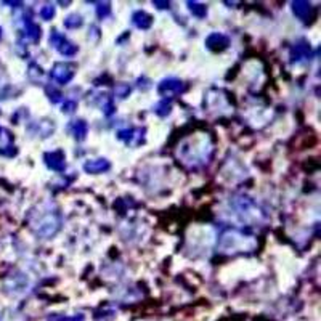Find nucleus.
Returning a JSON list of instances; mask_svg holds the SVG:
<instances>
[{
	"label": "nucleus",
	"mask_w": 321,
	"mask_h": 321,
	"mask_svg": "<svg viewBox=\"0 0 321 321\" xmlns=\"http://www.w3.org/2000/svg\"><path fill=\"white\" fill-rule=\"evenodd\" d=\"M109 13V5H100L98 7V15L100 16H106Z\"/></svg>",
	"instance_id": "nucleus-20"
},
{
	"label": "nucleus",
	"mask_w": 321,
	"mask_h": 321,
	"mask_svg": "<svg viewBox=\"0 0 321 321\" xmlns=\"http://www.w3.org/2000/svg\"><path fill=\"white\" fill-rule=\"evenodd\" d=\"M114 93H116V97H119V98H125V97L128 95V93H130V87L125 85V84H121V85L116 87Z\"/></svg>",
	"instance_id": "nucleus-17"
},
{
	"label": "nucleus",
	"mask_w": 321,
	"mask_h": 321,
	"mask_svg": "<svg viewBox=\"0 0 321 321\" xmlns=\"http://www.w3.org/2000/svg\"><path fill=\"white\" fill-rule=\"evenodd\" d=\"M119 138L124 140L127 145H138L143 138L142 128H132V130H121Z\"/></svg>",
	"instance_id": "nucleus-5"
},
{
	"label": "nucleus",
	"mask_w": 321,
	"mask_h": 321,
	"mask_svg": "<svg viewBox=\"0 0 321 321\" xmlns=\"http://www.w3.org/2000/svg\"><path fill=\"white\" fill-rule=\"evenodd\" d=\"M154 111H156V113L159 114V116H166V114L171 113V104H169L167 101H161V103L156 106Z\"/></svg>",
	"instance_id": "nucleus-18"
},
{
	"label": "nucleus",
	"mask_w": 321,
	"mask_h": 321,
	"mask_svg": "<svg viewBox=\"0 0 321 321\" xmlns=\"http://www.w3.org/2000/svg\"><path fill=\"white\" fill-rule=\"evenodd\" d=\"M154 5H157L159 8H167V7H169L167 2H154Z\"/></svg>",
	"instance_id": "nucleus-21"
},
{
	"label": "nucleus",
	"mask_w": 321,
	"mask_h": 321,
	"mask_svg": "<svg viewBox=\"0 0 321 321\" xmlns=\"http://www.w3.org/2000/svg\"><path fill=\"white\" fill-rule=\"evenodd\" d=\"M87 130H89V127H87L85 122L84 121H77V122H75V125H74V137L79 138V140H82L87 135Z\"/></svg>",
	"instance_id": "nucleus-13"
},
{
	"label": "nucleus",
	"mask_w": 321,
	"mask_h": 321,
	"mask_svg": "<svg viewBox=\"0 0 321 321\" xmlns=\"http://www.w3.org/2000/svg\"><path fill=\"white\" fill-rule=\"evenodd\" d=\"M109 167H111V164L106 159H93V161L85 162V166H84L85 172H89V173L104 172V171H108Z\"/></svg>",
	"instance_id": "nucleus-6"
},
{
	"label": "nucleus",
	"mask_w": 321,
	"mask_h": 321,
	"mask_svg": "<svg viewBox=\"0 0 321 321\" xmlns=\"http://www.w3.org/2000/svg\"><path fill=\"white\" fill-rule=\"evenodd\" d=\"M0 36H2V31H0Z\"/></svg>",
	"instance_id": "nucleus-22"
},
{
	"label": "nucleus",
	"mask_w": 321,
	"mask_h": 321,
	"mask_svg": "<svg viewBox=\"0 0 321 321\" xmlns=\"http://www.w3.org/2000/svg\"><path fill=\"white\" fill-rule=\"evenodd\" d=\"M56 49L60 50V53L64 55V56H73V55H75V51H77V47H75L74 44H71V42H68L66 39H63Z\"/></svg>",
	"instance_id": "nucleus-9"
},
{
	"label": "nucleus",
	"mask_w": 321,
	"mask_h": 321,
	"mask_svg": "<svg viewBox=\"0 0 321 321\" xmlns=\"http://www.w3.org/2000/svg\"><path fill=\"white\" fill-rule=\"evenodd\" d=\"M11 142H13V137H11V133L7 130V128L0 127V151H3L7 148H11Z\"/></svg>",
	"instance_id": "nucleus-10"
},
{
	"label": "nucleus",
	"mask_w": 321,
	"mask_h": 321,
	"mask_svg": "<svg viewBox=\"0 0 321 321\" xmlns=\"http://www.w3.org/2000/svg\"><path fill=\"white\" fill-rule=\"evenodd\" d=\"M188 7H190V11L195 16H198V18H204L207 13V8H206V5H202V3H196V2H190L188 3Z\"/></svg>",
	"instance_id": "nucleus-11"
},
{
	"label": "nucleus",
	"mask_w": 321,
	"mask_h": 321,
	"mask_svg": "<svg viewBox=\"0 0 321 321\" xmlns=\"http://www.w3.org/2000/svg\"><path fill=\"white\" fill-rule=\"evenodd\" d=\"M308 51H310V47L305 45V44H300V45H296L294 50H293V60H302V58H305L308 55Z\"/></svg>",
	"instance_id": "nucleus-12"
},
{
	"label": "nucleus",
	"mask_w": 321,
	"mask_h": 321,
	"mask_svg": "<svg viewBox=\"0 0 321 321\" xmlns=\"http://www.w3.org/2000/svg\"><path fill=\"white\" fill-rule=\"evenodd\" d=\"M45 161H47V166H49L50 169H53V171H58V172L64 171V167H66L63 151H53V153H47L45 154Z\"/></svg>",
	"instance_id": "nucleus-3"
},
{
	"label": "nucleus",
	"mask_w": 321,
	"mask_h": 321,
	"mask_svg": "<svg viewBox=\"0 0 321 321\" xmlns=\"http://www.w3.org/2000/svg\"><path fill=\"white\" fill-rule=\"evenodd\" d=\"M26 32H27V36L34 40V42L40 39V29H39L36 25H32L31 21H27V29H26Z\"/></svg>",
	"instance_id": "nucleus-15"
},
{
	"label": "nucleus",
	"mask_w": 321,
	"mask_h": 321,
	"mask_svg": "<svg viewBox=\"0 0 321 321\" xmlns=\"http://www.w3.org/2000/svg\"><path fill=\"white\" fill-rule=\"evenodd\" d=\"M132 21H133V25L140 29H148L151 26V23H153L151 16L145 13V11H137V13L132 16Z\"/></svg>",
	"instance_id": "nucleus-8"
},
{
	"label": "nucleus",
	"mask_w": 321,
	"mask_h": 321,
	"mask_svg": "<svg viewBox=\"0 0 321 321\" xmlns=\"http://www.w3.org/2000/svg\"><path fill=\"white\" fill-rule=\"evenodd\" d=\"M293 10H294L296 16H299L300 20H307L312 13V5L307 2H294Z\"/></svg>",
	"instance_id": "nucleus-7"
},
{
	"label": "nucleus",
	"mask_w": 321,
	"mask_h": 321,
	"mask_svg": "<svg viewBox=\"0 0 321 321\" xmlns=\"http://www.w3.org/2000/svg\"><path fill=\"white\" fill-rule=\"evenodd\" d=\"M75 108V103L74 101H66L63 104V113H73Z\"/></svg>",
	"instance_id": "nucleus-19"
},
{
	"label": "nucleus",
	"mask_w": 321,
	"mask_h": 321,
	"mask_svg": "<svg viewBox=\"0 0 321 321\" xmlns=\"http://www.w3.org/2000/svg\"><path fill=\"white\" fill-rule=\"evenodd\" d=\"M40 16H42L44 20H51L55 16V7L53 5H45V7L40 10Z\"/></svg>",
	"instance_id": "nucleus-16"
},
{
	"label": "nucleus",
	"mask_w": 321,
	"mask_h": 321,
	"mask_svg": "<svg viewBox=\"0 0 321 321\" xmlns=\"http://www.w3.org/2000/svg\"><path fill=\"white\" fill-rule=\"evenodd\" d=\"M230 44V40L226 36H223V34H220V32H214L211 34L207 39H206V45H207V49H211L214 51H222L223 49H226Z\"/></svg>",
	"instance_id": "nucleus-2"
},
{
	"label": "nucleus",
	"mask_w": 321,
	"mask_h": 321,
	"mask_svg": "<svg viewBox=\"0 0 321 321\" xmlns=\"http://www.w3.org/2000/svg\"><path fill=\"white\" fill-rule=\"evenodd\" d=\"M51 77L60 84H68L74 77V66L68 63H56L51 69Z\"/></svg>",
	"instance_id": "nucleus-1"
},
{
	"label": "nucleus",
	"mask_w": 321,
	"mask_h": 321,
	"mask_svg": "<svg viewBox=\"0 0 321 321\" xmlns=\"http://www.w3.org/2000/svg\"><path fill=\"white\" fill-rule=\"evenodd\" d=\"M182 90H183V84H182V80H178V79L162 80L159 85V93H162V95H173V93H178Z\"/></svg>",
	"instance_id": "nucleus-4"
},
{
	"label": "nucleus",
	"mask_w": 321,
	"mask_h": 321,
	"mask_svg": "<svg viewBox=\"0 0 321 321\" xmlns=\"http://www.w3.org/2000/svg\"><path fill=\"white\" fill-rule=\"evenodd\" d=\"M82 25V18L79 15H69L66 20H64V26L69 27V29H75Z\"/></svg>",
	"instance_id": "nucleus-14"
}]
</instances>
